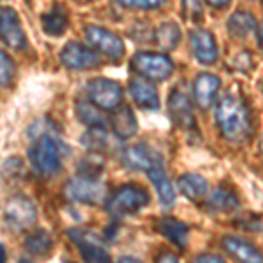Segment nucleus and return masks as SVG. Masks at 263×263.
Wrapping results in <instances>:
<instances>
[{"label":"nucleus","mask_w":263,"mask_h":263,"mask_svg":"<svg viewBox=\"0 0 263 263\" xmlns=\"http://www.w3.org/2000/svg\"><path fill=\"white\" fill-rule=\"evenodd\" d=\"M216 123L224 139L242 142L251 134V116L246 102L237 95H227L216 107Z\"/></svg>","instance_id":"1"},{"label":"nucleus","mask_w":263,"mask_h":263,"mask_svg":"<svg viewBox=\"0 0 263 263\" xmlns=\"http://www.w3.org/2000/svg\"><path fill=\"white\" fill-rule=\"evenodd\" d=\"M62 151L63 144L58 142L53 135H42L28 149V160L37 174L53 177L62 168Z\"/></svg>","instance_id":"2"},{"label":"nucleus","mask_w":263,"mask_h":263,"mask_svg":"<svg viewBox=\"0 0 263 263\" xmlns=\"http://www.w3.org/2000/svg\"><path fill=\"white\" fill-rule=\"evenodd\" d=\"M149 195L141 186H121L105 200V211L111 216H128L147 205Z\"/></svg>","instance_id":"3"},{"label":"nucleus","mask_w":263,"mask_h":263,"mask_svg":"<svg viewBox=\"0 0 263 263\" xmlns=\"http://www.w3.org/2000/svg\"><path fill=\"white\" fill-rule=\"evenodd\" d=\"M63 193H65V197L69 198L70 202L95 205V203H102L105 200V197H107V188H105L104 182L99 179L78 176L65 182Z\"/></svg>","instance_id":"4"},{"label":"nucleus","mask_w":263,"mask_h":263,"mask_svg":"<svg viewBox=\"0 0 263 263\" xmlns=\"http://www.w3.org/2000/svg\"><path fill=\"white\" fill-rule=\"evenodd\" d=\"M132 69L151 81H163L172 74L174 65L162 53H137L132 58Z\"/></svg>","instance_id":"5"},{"label":"nucleus","mask_w":263,"mask_h":263,"mask_svg":"<svg viewBox=\"0 0 263 263\" xmlns=\"http://www.w3.org/2000/svg\"><path fill=\"white\" fill-rule=\"evenodd\" d=\"M86 90H88V97H90L91 104H95L99 109L114 111V109H118L121 105L123 90L116 81L97 78L88 83Z\"/></svg>","instance_id":"6"},{"label":"nucleus","mask_w":263,"mask_h":263,"mask_svg":"<svg viewBox=\"0 0 263 263\" xmlns=\"http://www.w3.org/2000/svg\"><path fill=\"white\" fill-rule=\"evenodd\" d=\"M69 237L76 244V248L79 249V253L84 256L86 263H112L109 249L91 232L72 228V230H69Z\"/></svg>","instance_id":"7"},{"label":"nucleus","mask_w":263,"mask_h":263,"mask_svg":"<svg viewBox=\"0 0 263 263\" xmlns=\"http://www.w3.org/2000/svg\"><path fill=\"white\" fill-rule=\"evenodd\" d=\"M37 218L35 205L30 202V198L23 195L11 197L4 205V219L14 230H25L30 224H33Z\"/></svg>","instance_id":"8"},{"label":"nucleus","mask_w":263,"mask_h":263,"mask_svg":"<svg viewBox=\"0 0 263 263\" xmlns=\"http://www.w3.org/2000/svg\"><path fill=\"white\" fill-rule=\"evenodd\" d=\"M84 35H86L88 42L95 48L97 51L104 53L105 57L112 58V60H120V58L125 54V44L116 33L105 30L102 27H95V25H90V27L84 28Z\"/></svg>","instance_id":"9"},{"label":"nucleus","mask_w":263,"mask_h":263,"mask_svg":"<svg viewBox=\"0 0 263 263\" xmlns=\"http://www.w3.org/2000/svg\"><path fill=\"white\" fill-rule=\"evenodd\" d=\"M0 37L12 49H27V37L21 28L18 12L12 7H0Z\"/></svg>","instance_id":"10"},{"label":"nucleus","mask_w":263,"mask_h":263,"mask_svg":"<svg viewBox=\"0 0 263 263\" xmlns=\"http://www.w3.org/2000/svg\"><path fill=\"white\" fill-rule=\"evenodd\" d=\"M123 163L128 168L134 171H146L149 172L153 168L162 167V156L156 153L153 147L146 146V144H134L123 149Z\"/></svg>","instance_id":"11"},{"label":"nucleus","mask_w":263,"mask_h":263,"mask_svg":"<svg viewBox=\"0 0 263 263\" xmlns=\"http://www.w3.org/2000/svg\"><path fill=\"white\" fill-rule=\"evenodd\" d=\"M60 60L65 67L72 70H86L91 67H97L100 63V58L95 51L84 48L79 42H69L63 46L60 53Z\"/></svg>","instance_id":"12"},{"label":"nucleus","mask_w":263,"mask_h":263,"mask_svg":"<svg viewBox=\"0 0 263 263\" xmlns=\"http://www.w3.org/2000/svg\"><path fill=\"white\" fill-rule=\"evenodd\" d=\"M168 112L172 121L184 130H192L195 126V116L192 109V102L186 97V93L174 90L168 99Z\"/></svg>","instance_id":"13"},{"label":"nucleus","mask_w":263,"mask_h":263,"mask_svg":"<svg viewBox=\"0 0 263 263\" xmlns=\"http://www.w3.org/2000/svg\"><path fill=\"white\" fill-rule=\"evenodd\" d=\"M224 251H227L237 263H263V254L240 237L228 235L221 240Z\"/></svg>","instance_id":"14"},{"label":"nucleus","mask_w":263,"mask_h":263,"mask_svg":"<svg viewBox=\"0 0 263 263\" xmlns=\"http://www.w3.org/2000/svg\"><path fill=\"white\" fill-rule=\"evenodd\" d=\"M128 90H130V95L132 99L135 100V104L142 109H156L160 107V97H158V91L156 88L153 86L149 81L142 78H134L128 84Z\"/></svg>","instance_id":"15"},{"label":"nucleus","mask_w":263,"mask_h":263,"mask_svg":"<svg viewBox=\"0 0 263 263\" xmlns=\"http://www.w3.org/2000/svg\"><path fill=\"white\" fill-rule=\"evenodd\" d=\"M192 46L197 60L205 65H211L218 60V48L213 33L207 30H195L192 32Z\"/></svg>","instance_id":"16"},{"label":"nucleus","mask_w":263,"mask_h":263,"mask_svg":"<svg viewBox=\"0 0 263 263\" xmlns=\"http://www.w3.org/2000/svg\"><path fill=\"white\" fill-rule=\"evenodd\" d=\"M219 86H221V81H219L214 74H205V72L198 74L193 84L195 102L198 104V107H202V109L211 107Z\"/></svg>","instance_id":"17"},{"label":"nucleus","mask_w":263,"mask_h":263,"mask_svg":"<svg viewBox=\"0 0 263 263\" xmlns=\"http://www.w3.org/2000/svg\"><path fill=\"white\" fill-rule=\"evenodd\" d=\"M111 126L112 132L120 139H130L132 135H135V132L139 128L134 111L130 107H126V105L114 109V114L111 116Z\"/></svg>","instance_id":"18"},{"label":"nucleus","mask_w":263,"mask_h":263,"mask_svg":"<svg viewBox=\"0 0 263 263\" xmlns=\"http://www.w3.org/2000/svg\"><path fill=\"white\" fill-rule=\"evenodd\" d=\"M147 176H149L153 186L156 188V193H158V198H160V202H162V205L167 207V209L172 207L174 202H176V192H174L168 177L165 176L163 167L153 168V171L147 172Z\"/></svg>","instance_id":"19"},{"label":"nucleus","mask_w":263,"mask_h":263,"mask_svg":"<svg viewBox=\"0 0 263 263\" xmlns=\"http://www.w3.org/2000/svg\"><path fill=\"white\" fill-rule=\"evenodd\" d=\"M177 186H179V192L188 197L190 200H200V198L205 197L207 193V181L203 179L198 174H184V176L179 177L177 181Z\"/></svg>","instance_id":"20"},{"label":"nucleus","mask_w":263,"mask_h":263,"mask_svg":"<svg viewBox=\"0 0 263 263\" xmlns=\"http://www.w3.org/2000/svg\"><path fill=\"white\" fill-rule=\"evenodd\" d=\"M228 32L237 39H246L248 35L256 32V20L253 14L246 11H237L233 12L228 20Z\"/></svg>","instance_id":"21"},{"label":"nucleus","mask_w":263,"mask_h":263,"mask_svg":"<svg viewBox=\"0 0 263 263\" xmlns=\"http://www.w3.org/2000/svg\"><path fill=\"white\" fill-rule=\"evenodd\" d=\"M42 28L48 35H62L69 25V16L62 6H54L46 14H42Z\"/></svg>","instance_id":"22"},{"label":"nucleus","mask_w":263,"mask_h":263,"mask_svg":"<svg viewBox=\"0 0 263 263\" xmlns=\"http://www.w3.org/2000/svg\"><path fill=\"white\" fill-rule=\"evenodd\" d=\"M53 239H51V235L46 230H35L33 233L27 237V240H25V248L28 249V253L35 254V256H48V254L53 251Z\"/></svg>","instance_id":"23"},{"label":"nucleus","mask_w":263,"mask_h":263,"mask_svg":"<svg viewBox=\"0 0 263 263\" xmlns=\"http://www.w3.org/2000/svg\"><path fill=\"white\" fill-rule=\"evenodd\" d=\"M160 232L167 237L168 240H172L177 248H184L186 240H188V227L184 223L177 221L172 218H165L160 221Z\"/></svg>","instance_id":"24"},{"label":"nucleus","mask_w":263,"mask_h":263,"mask_svg":"<svg viewBox=\"0 0 263 263\" xmlns=\"http://www.w3.org/2000/svg\"><path fill=\"white\" fill-rule=\"evenodd\" d=\"M81 144L91 153H100L111 146V137L104 126H91L81 137Z\"/></svg>","instance_id":"25"},{"label":"nucleus","mask_w":263,"mask_h":263,"mask_svg":"<svg viewBox=\"0 0 263 263\" xmlns=\"http://www.w3.org/2000/svg\"><path fill=\"white\" fill-rule=\"evenodd\" d=\"M209 209L216 211V213H232L239 207V200H237L235 193L227 188H218L211 195L209 202H207Z\"/></svg>","instance_id":"26"},{"label":"nucleus","mask_w":263,"mask_h":263,"mask_svg":"<svg viewBox=\"0 0 263 263\" xmlns=\"http://www.w3.org/2000/svg\"><path fill=\"white\" fill-rule=\"evenodd\" d=\"M181 39V30L176 23H163L156 30V42L163 49H174Z\"/></svg>","instance_id":"27"},{"label":"nucleus","mask_w":263,"mask_h":263,"mask_svg":"<svg viewBox=\"0 0 263 263\" xmlns=\"http://www.w3.org/2000/svg\"><path fill=\"white\" fill-rule=\"evenodd\" d=\"M76 111H78V116L84 125L91 126H104V118L99 112V107L95 104H90V102H78L76 105Z\"/></svg>","instance_id":"28"},{"label":"nucleus","mask_w":263,"mask_h":263,"mask_svg":"<svg viewBox=\"0 0 263 263\" xmlns=\"http://www.w3.org/2000/svg\"><path fill=\"white\" fill-rule=\"evenodd\" d=\"M25 163L23 160L14 156V158H7L6 163L2 165V177L7 181H18V179H23L25 177Z\"/></svg>","instance_id":"29"},{"label":"nucleus","mask_w":263,"mask_h":263,"mask_svg":"<svg viewBox=\"0 0 263 263\" xmlns=\"http://www.w3.org/2000/svg\"><path fill=\"white\" fill-rule=\"evenodd\" d=\"M104 168V160L99 156V153H93L91 156H86L81 163H79V176L84 177H91V179H97L99 172Z\"/></svg>","instance_id":"30"},{"label":"nucleus","mask_w":263,"mask_h":263,"mask_svg":"<svg viewBox=\"0 0 263 263\" xmlns=\"http://www.w3.org/2000/svg\"><path fill=\"white\" fill-rule=\"evenodd\" d=\"M182 4V14L188 21H198L203 20V9L200 6V0H181Z\"/></svg>","instance_id":"31"},{"label":"nucleus","mask_w":263,"mask_h":263,"mask_svg":"<svg viewBox=\"0 0 263 263\" xmlns=\"http://www.w3.org/2000/svg\"><path fill=\"white\" fill-rule=\"evenodd\" d=\"M12 76H14V65H12V60L7 57V53H4V51L0 49V86L9 84Z\"/></svg>","instance_id":"32"},{"label":"nucleus","mask_w":263,"mask_h":263,"mask_svg":"<svg viewBox=\"0 0 263 263\" xmlns=\"http://www.w3.org/2000/svg\"><path fill=\"white\" fill-rule=\"evenodd\" d=\"M165 0H120V4L132 9H156L160 7Z\"/></svg>","instance_id":"33"},{"label":"nucleus","mask_w":263,"mask_h":263,"mask_svg":"<svg viewBox=\"0 0 263 263\" xmlns=\"http://www.w3.org/2000/svg\"><path fill=\"white\" fill-rule=\"evenodd\" d=\"M193 263H224L219 256H214V254H200L193 260Z\"/></svg>","instance_id":"34"},{"label":"nucleus","mask_w":263,"mask_h":263,"mask_svg":"<svg viewBox=\"0 0 263 263\" xmlns=\"http://www.w3.org/2000/svg\"><path fill=\"white\" fill-rule=\"evenodd\" d=\"M156 263H179V260H177V256L172 253H162L158 256V260H156Z\"/></svg>","instance_id":"35"},{"label":"nucleus","mask_w":263,"mask_h":263,"mask_svg":"<svg viewBox=\"0 0 263 263\" xmlns=\"http://www.w3.org/2000/svg\"><path fill=\"white\" fill-rule=\"evenodd\" d=\"M205 2L213 7H227L230 4V0H205Z\"/></svg>","instance_id":"36"},{"label":"nucleus","mask_w":263,"mask_h":263,"mask_svg":"<svg viewBox=\"0 0 263 263\" xmlns=\"http://www.w3.org/2000/svg\"><path fill=\"white\" fill-rule=\"evenodd\" d=\"M6 258H7L6 248H4V244L0 242V263H6Z\"/></svg>","instance_id":"37"},{"label":"nucleus","mask_w":263,"mask_h":263,"mask_svg":"<svg viewBox=\"0 0 263 263\" xmlns=\"http://www.w3.org/2000/svg\"><path fill=\"white\" fill-rule=\"evenodd\" d=\"M118 263H141V261L135 260V258H132V256H123V258H120Z\"/></svg>","instance_id":"38"},{"label":"nucleus","mask_w":263,"mask_h":263,"mask_svg":"<svg viewBox=\"0 0 263 263\" xmlns=\"http://www.w3.org/2000/svg\"><path fill=\"white\" fill-rule=\"evenodd\" d=\"M258 44H260V48L263 49V25L260 28V33H258Z\"/></svg>","instance_id":"39"},{"label":"nucleus","mask_w":263,"mask_h":263,"mask_svg":"<svg viewBox=\"0 0 263 263\" xmlns=\"http://www.w3.org/2000/svg\"><path fill=\"white\" fill-rule=\"evenodd\" d=\"M20 263H32V261H28V260H21Z\"/></svg>","instance_id":"40"},{"label":"nucleus","mask_w":263,"mask_h":263,"mask_svg":"<svg viewBox=\"0 0 263 263\" xmlns=\"http://www.w3.org/2000/svg\"><path fill=\"white\" fill-rule=\"evenodd\" d=\"M261 151H263V141H261Z\"/></svg>","instance_id":"41"}]
</instances>
